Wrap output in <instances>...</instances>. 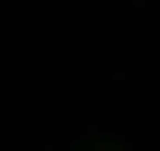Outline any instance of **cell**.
I'll return each instance as SVG.
<instances>
[{
	"label": "cell",
	"mask_w": 160,
	"mask_h": 151,
	"mask_svg": "<svg viewBox=\"0 0 160 151\" xmlns=\"http://www.w3.org/2000/svg\"><path fill=\"white\" fill-rule=\"evenodd\" d=\"M89 151H125V142H89Z\"/></svg>",
	"instance_id": "1"
}]
</instances>
